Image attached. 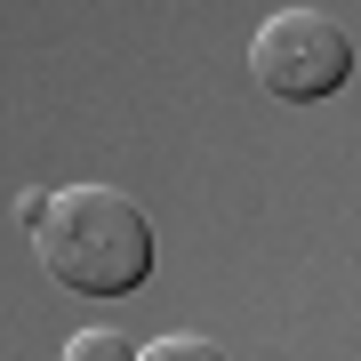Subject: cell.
Listing matches in <instances>:
<instances>
[{
  "label": "cell",
  "instance_id": "obj_1",
  "mask_svg": "<svg viewBox=\"0 0 361 361\" xmlns=\"http://www.w3.org/2000/svg\"><path fill=\"white\" fill-rule=\"evenodd\" d=\"M40 273L65 297H129L153 273V225L113 185H65L49 193V217L32 233Z\"/></svg>",
  "mask_w": 361,
  "mask_h": 361
},
{
  "label": "cell",
  "instance_id": "obj_4",
  "mask_svg": "<svg viewBox=\"0 0 361 361\" xmlns=\"http://www.w3.org/2000/svg\"><path fill=\"white\" fill-rule=\"evenodd\" d=\"M65 361H137V345L121 329H73L65 337Z\"/></svg>",
  "mask_w": 361,
  "mask_h": 361
},
{
  "label": "cell",
  "instance_id": "obj_5",
  "mask_svg": "<svg viewBox=\"0 0 361 361\" xmlns=\"http://www.w3.org/2000/svg\"><path fill=\"white\" fill-rule=\"evenodd\" d=\"M40 217H49V193H16V225L40 233Z\"/></svg>",
  "mask_w": 361,
  "mask_h": 361
},
{
  "label": "cell",
  "instance_id": "obj_2",
  "mask_svg": "<svg viewBox=\"0 0 361 361\" xmlns=\"http://www.w3.org/2000/svg\"><path fill=\"white\" fill-rule=\"evenodd\" d=\"M249 73H257L265 97L281 104H322L353 80V40L345 25H329L322 8H281L265 16L257 40H249Z\"/></svg>",
  "mask_w": 361,
  "mask_h": 361
},
{
  "label": "cell",
  "instance_id": "obj_3",
  "mask_svg": "<svg viewBox=\"0 0 361 361\" xmlns=\"http://www.w3.org/2000/svg\"><path fill=\"white\" fill-rule=\"evenodd\" d=\"M137 361H225V345L217 337H193V329H169L153 345H137Z\"/></svg>",
  "mask_w": 361,
  "mask_h": 361
}]
</instances>
